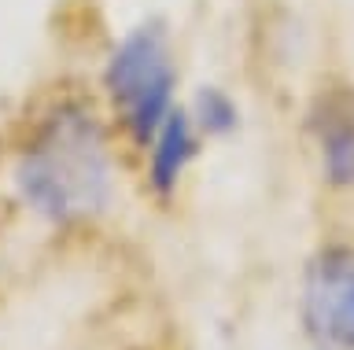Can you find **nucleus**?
<instances>
[{
    "label": "nucleus",
    "mask_w": 354,
    "mask_h": 350,
    "mask_svg": "<svg viewBox=\"0 0 354 350\" xmlns=\"http://www.w3.org/2000/svg\"><path fill=\"white\" fill-rule=\"evenodd\" d=\"M199 151V129L192 122V115L174 107L170 118L155 129V137L148 140V177L151 188L159 195H170L177 188V181L185 177L188 162Z\"/></svg>",
    "instance_id": "obj_5"
},
{
    "label": "nucleus",
    "mask_w": 354,
    "mask_h": 350,
    "mask_svg": "<svg viewBox=\"0 0 354 350\" xmlns=\"http://www.w3.org/2000/svg\"><path fill=\"white\" fill-rule=\"evenodd\" d=\"M321 162L332 184L354 188V89H332L310 111Z\"/></svg>",
    "instance_id": "obj_4"
},
{
    "label": "nucleus",
    "mask_w": 354,
    "mask_h": 350,
    "mask_svg": "<svg viewBox=\"0 0 354 350\" xmlns=\"http://www.w3.org/2000/svg\"><path fill=\"white\" fill-rule=\"evenodd\" d=\"M192 122L203 137H225V133L236 129L240 111H236V104H232L229 93L207 85V89H199L196 104H192Z\"/></svg>",
    "instance_id": "obj_6"
},
{
    "label": "nucleus",
    "mask_w": 354,
    "mask_h": 350,
    "mask_svg": "<svg viewBox=\"0 0 354 350\" xmlns=\"http://www.w3.org/2000/svg\"><path fill=\"white\" fill-rule=\"evenodd\" d=\"M15 184L33 214L74 225L111 203V144L93 107L55 104L15 162Z\"/></svg>",
    "instance_id": "obj_1"
},
{
    "label": "nucleus",
    "mask_w": 354,
    "mask_h": 350,
    "mask_svg": "<svg viewBox=\"0 0 354 350\" xmlns=\"http://www.w3.org/2000/svg\"><path fill=\"white\" fill-rule=\"evenodd\" d=\"M174 89H177V67L170 37L159 23H144L129 30L115 45L107 67H104V93L111 104V115L126 129L133 144L148 148L166 118L174 111Z\"/></svg>",
    "instance_id": "obj_2"
},
{
    "label": "nucleus",
    "mask_w": 354,
    "mask_h": 350,
    "mask_svg": "<svg viewBox=\"0 0 354 350\" xmlns=\"http://www.w3.org/2000/svg\"><path fill=\"white\" fill-rule=\"evenodd\" d=\"M303 324L321 350H354V247H325L303 280Z\"/></svg>",
    "instance_id": "obj_3"
}]
</instances>
